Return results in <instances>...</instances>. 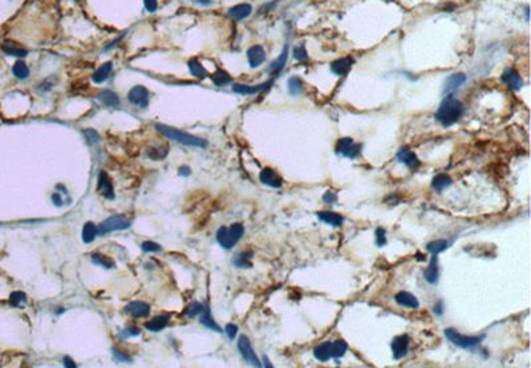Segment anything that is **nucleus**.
<instances>
[{"mask_svg":"<svg viewBox=\"0 0 531 368\" xmlns=\"http://www.w3.org/2000/svg\"><path fill=\"white\" fill-rule=\"evenodd\" d=\"M462 115H464V104L453 94H447L442 100L434 117L443 126H450L456 124L457 121H460Z\"/></svg>","mask_w":531,"mask_h":368,"instance_id":"f257e3e1","label":"nucleus"},{"mask_svg":"<svg viewBox=\"0 0 531 368\" xmlns=\"http://www.w3.org/2000/svg\"><path fill=\"white\" fill-rule=\"evenodd\" d=\"M52 202H53V204H55L56 206L63 205V200H61L60 194H57V193H53V194H52Z\"/></svg>","mask_w":531,"mask_h":368,"instance_id":"5fc2aeb1","label":"nucleus"},{"mask_svg":"<svg viewBox=\"0 0 531 368\" xmlns=\"http://www.w3.org/2000/svg\"><path fill=\"white\" fill-rule=\"evenodd\" d=\"M84 136L87 137V140L90 142V144H97L100 141V135L94 129H85Z\"/></svg>","mask_w":531,"mask_h":368,"instance_id":"49530a36","label":"nucleus"},{"mask_svg":"<svg viewBox=\"0 0 531 368\" xmlns=\"http://www.w3.org/2000/svg\"><path fill=\"white\" fill-rule=\"evenodd\" d=\"M112 352H113V358L116 359L117 362H121V363H131L132 362V356H129V355H126L125 352H122V351H120V349H117V348H112Z\"/></svg>","mask_w":531,"mask_h":368,"instance_id":"37998d69","label":"nucleus"},{"mask_svg":"<svg viewBox=\"0 0 531 368\" xmlns=\"http://www.w3.org/2000/svg\"><path fill=\"white\" fill-rule=\"evenodd\" d=\"M98 189L101 191L105 198L108 200H113L114 198V190H113V184L111 181V178L105 172H100L98 174Z\"/></svg>","mask_w":531,"mask_h":368,"instance_id":"2eb2a0df","label":"nucleus"},{"mask_svg":"<svg viewBox=\"0 0 531 368\" xmlns=\"http://www.w3.org/2000/svg\"><path fill=\"white\" fill-rule=\"evenodd\" d=\"M395 300L397 302V304H400L401 307L406 308H419L420 303L417 300L415 295H412L410 293H406V291H400V293L396 294L395 297Z\"/></svg>","mask_w":531,"mask_h":368,"instance_id":"6ab92c4d","label":"nucleus"},{"mask_svg":"<svg viewBox=\"0 0 531 368\" xmlns=\"http://www.w3.org/2000/svg\"><path fill=\"white\" fill-rule=\"evenodd\" d=\"M247 59L251 68H258L266 60V51L262 46H252L247 51Z\"/></svg>","mask_w":531,"mask_h":368,"instance_id":"9b49d317","label":"nucleus"},{"mask_svg":"<svg viewBox=\"0 0 531 368\" xmlns=\"http://www.w3.org/2000/svg\"><path fill=\"white\" fill-rule=\"evenodd\" d=\"M200 323L205 327L210 328V330L217 331V332H222L221 327L217 324V322L214 321V318L211 317V312H210L209 307H203V311L200 312Z\"/></svg>","mask_w":531,"mask_h":368,"instance_id":"c85d7f7f","label":"nucleus"},{"mask_svg":"<svg viewBox=\"0 0 531 368\" xmlns=\"http://www.w3.org/2000/svg\"><path fill=\"white\" fill-rule=\"evenodd\" d=\"M128 100L133 105H137L140 108H146L149 104V91L142 87V85H135L129 91L128 93Z\"/></svg>","mask_w":531,"mask_h":368,"instance_id":"6e6552de","label":"nucleus"},{"mask_svg":"<svg viewBox=\"0 0 531 368\" xmlns=\"http://www.w3.org/2000/svg\"><path fill=\"white\" fill-rule=\"evenodd\" d=\"M10 302L15 307H20V306L25 304L27 297H25V294L22 293V291H15V293H12L10 295Z\"/></svg>","mask_w":531,"mask_h":368,"instance_id":"ea45409f","label":"nucleus"},{"mask_svg":"<svg viewBox=\"0 0 531 368\" xmlns=\"http://www.w3.org/2000/svg\"><path fill=\"white\" fill-rule=\"evenodd\" d=\"M238 348H239V352L243 356V359L246 360L247 363L252 364L255 367H262L259 359L256 358L255 352L252 349V345L250 343V339L247 338L246 335H241L239 340H238Z\"/></svg>","mask_w":531,"mask_h":368,"instance_id":"0eeeda50","label":"nucleus"},{"mask_svg":"<svg viewBox=\"0 0 531 368\" xmlns=\"http://www.w3.org/2000/svg\"><path fill=\"white\" fill-rule=\"evenodd\" d=\"M224 331H226V334H227V336L230 338V339H234L238 334V326H235V324H233V323H228L227 326H226V328H224Z\"/></svg>","mask_w":531,"mask_h":368,"instance_id":"09e8293b","label":"nucleus"},{"mask_svg":"<svg viewBox=\"0 0 531 368\" xmlns=\"http://www.w3.org/2000/svg\"><path fill=\"white\" fill-rule=\"evenodd\" d=\"M63 362H64V366H66V367H68V368H69V367L70 368L77 367V364H76L75 362H73V360L69 358V356H64V360H63Z\"/></svg>","mask_w":531,"mask_h":368,"instance_id":"864d4df0","label":"nucleus"},{"mask_svg":"<svg viewBox=\"0 0 531 368\" xmlns=\"http://www.w3.org/2000/svg\"><path fill=\"white\" fill-rule=\"evenodd\" d=\"M132 226V222L124 215H113L104 221L103 224L97 228V234L105 235L112 231H118V230H126Z\"/></svg>","mask_w":531,"mask_h":368,"instance_id":"39448f33","label":"nucleus"},{"mask_svg":"<svg viewBox=\"0 0 531 368\" xmlns=\"http://www.w3.org/2000/svg\"><path fill=\"white\" fill-rule=\"evenodd\" d=\"M189 174H190V168H187V166L179 168V176H189Z\"/></svg>","mask_w":531,"mask_h":368,"instance_id":"6e6d98bb","label":"nucleus"},{"mask_svg":"<svg viewBox=\"0 0 531 368\" xmlns=\"http://www.w3.org/2000/svg\"><path fill=\"white\" fill-rule=\"evenodd\" d=\"M128 331H129V335H132V336L140 335V330H138V328H135V327H131Z\"/></svg>","mask_w":531,"mask_h":368,"instance_id":"4d7b16f0","label":"nucleus"},{"mask_svg":"<svg viewBox=\"0 0 531 368\" xmlns=\"http://www.w3.org/2000/svg\"><path fill=\"white\" fill-rule=\"evenodd\" d=\"M263 360H265V366H266V367H268V368L272 367V364H270V362H268V359L266 358V356H265V358H263Z\"/></svg>","mask_w":531,"mask_h":368,"instance_id":"bf43d9fd","label":"nucleus"},{"mask_svg":"<svg viewBox=\"0 0 531 368\" xmlns=\"http://www.w3.org/2000/svg\"><path fill=\"white\" fill-rule=\"evenodd\" d=\"M424 276L426 282L429 283H437L438 280V258L437 255L432 256V259L429 262V266L424 273Z\"/></svg>","mask_w":531,"mask_h":368,"instance_id":"b1692460","label":"nucleus"},{"mask_svg":"<svg viewBox=\"0 0 531 368\" xmlns=\"http://www.w3.org/2000/svg\"><path fill=\"white\" fill-rule=\"evenodd\" d=\"M141 247H142V250L146 253H155V252H161V250H162V247L159 246L158 243L150 242V241H146V242L142 243Z\"/></svg>","mask_w":531,"mask_h":368,"instance_id":"c03bdc74","label":"nucleus"},{"mask_svg":"<svg viewBox=\"0 0 531 368\" xmlns=\"http://www.w3.org/2000/svg\"><path fill=\"white\" fill-rule=\"evenodd\" d=\"M287 59H288V46H285L283 51L280 53V56L270 66L268 72H270L271 75H278V73H280L286 67V64H287Z\"/></svg>","mask_w":531,"mask_h":368,"instance_id":"5701e85b","label":"nucleus"},{"mask_svg":"<svg viewBox=\"0 0 531 368\" xmlns=\"http://www.w3.org/2000/svg\"><path fill=\"white\" fill-rule=\"evenodd\" d=\"M92 262L94 265L101 266L104 269H113L114 267V262L107 255H101V254H93L92 255Z\"/></svg>","mask_w":531,"mask_h":368,"instance_id":"e433bc0d","label":"nucleus"},{"mask_svg":"<svg viewBox=\"0 0 531 368\" xmlns=\"http://www.w3.org/2000/svg\"><path fill=\"white\" fill-rule=\"evenodd\" d=\"M250 259H251V253H242L234 259V265L237 267H251Z\"/></svg>","mask_w":531,"mask_h":368,"instance_id":"58836bf2","label":"nucleus"},{"mask_svg":"<svg viewBox=\"0 0 531 368\" xmlns=\"http://www.w3.org/2000/svg\"><path fill=\"white\" fill-rule=\"evenodd\" d=\"M447 241L446 239H436V241H432L426 245V250H428L430 254L433 255H437L440 253L445 252L447 249Z\"/></svg>","mask_w":531,"mask_h":368,"instance_id":"c9c22d12","label":"nucleus"},{"mask_svg":"<svg viewBox=\"0 0 531 368\" xmlns=\"http://www.w3.org/2000/svg\"><path fill=\"white\" fill-rule=\"evenodd\" d=\"M97 97L104 105H107L109 108H117L120 105V98L112 91H103Z\"/></svg>","mask_w":531,"mask_h":368,"instance_id":"cd10ccee","label":"nucleus"},{"mask_svg":"<svg viewBox=\"0 0 531 368\" xmlns=\"http://www.w3.org/2000/svg\"><path fill=\"white\" fill-rule=\"evenodd\" d=\"M259 178H261V181L265 184V185H267V186H271V187H280L282 186V184H283V181H282V178L276 174L272 169L270 168H266L263 169L261 172V174H259Z\"/></svg>","mask_w":531,"mask_h":368,"instance_id":"a211bd4d","label":"nucleus"},{"mask_svg":"<svg viewBox=\"0 0 531 368\" xmlns=\"http://www.w3.org/2000/svg\"><path fill=\"white\" fill-rule=\"evenodd\" d=\"M323 200H324V202H327V204H333V202L337 200V197H336L335 193H331V191H328V193H326V194H324Z\"/></svg>","mask_w":531,"mask_h":368,"instance_id":"3c124183","label":"nucleus"},{"mask_svg":"<svg viewBox=\"0 0 531 368\" xmlns=\"http://www.w3.org/2000/svg\"><path fill=\"white\" fill-rule=\"evenodd\" d=\"M452 185V178L446 176V174H437L436 177L433 178L432 181V186L436 191L441 193L442 190H445L446 187H449Z\"/></svg>","mask_w":531,"mask_h":368,"instance_id":"7c9ffc66","label":"nucleus"},{"mask_svg":"<svg viewBox=\"0 0 531 368\" xmlns=\"http://www.w3.org/2000/svg\"><path fill=\"white\" fill-rule=\"evenodd\" d=\"M360 152H361V145L356 144L350 137L340 138L336 144V153L341 154L344 157H348V159L359 157Z\"/></svg>","mask_w":531,"mask_h":368,"instance_id":"423d86ee","label":"nucleus"},{"mask_svg":"<svg viewBox=\"0 0 531 368\" xmlns=\"http://www.w3.org/2000/svg\"><path fill=\"white\" fill-rule=\"evenodd\" d=\"M408 348H409V336L406 334L396 336L392 340V352L396 360L404 358L408 354Z\"/></svg>","mask_w":531,"mask_h":368,"instance_id":"1a4fd4ad","label":"nucleus"},{"mask_svg":"<svg viewBox=\"0 0 531 368\" xmlns=\"http://www.w3.org/2000/svg\"><path fill=\"white\" fill-rule=\"evenodd\" d=\"M12 73L16 79L25 80L29 77V68L24 61L18 60L12 67Z\"/></svg>","mask_w":531,"mask_h":368,"instance_id":"2f4dec72","label":"nucleus"},{"mask_svg":"<svg viewBox=\"0 0 531 368\" xmlns=\"http://www.w3.org/2000/svg\"><path fill=\"white\" fill-rule=\"evenodd\" d=\"M303 91V84L302 80L299 77H291L288 80V92L291 96H299Z\"/></svg>","mask_w":531,"mask_h":368,"instance_id":"4c0bfd02","label":"nucleus"},{"mask_svg":"<svg viewBox=\"0 0 531 368\" xmlns=\"http://www.w3.org/2000/svg\"><path fill=\"white\" fill-rule=\"evenodd\" d=\"M317 218L323 221V222H326V224L331 225V226H335V228L340 226L343 224V221H344V218L340 214L335 213V211H319Z\"/></svg>","mask_w":531,"mask_h":368,"instance_id":"393cba45","label":"nucleus"},{"mask_svg":"<svg viewBox=\"0 0 531 368\" xmlns=\"http://www.w3.org/2000/svg\"><path fill=\"white\" fill-rule=\"evenodd\" d=\"M294 57L298 61H302V63H303V61L308 60L307 51H306V47H304L303 44H300V46H296V47L294 48Z\"/></svg>","mask_w":531,"mask_h":368,"instance_id":"79ce46f5","label":"nucleus"},{"mask_svg":"<svg viewBox=\"0 0 531 368\" xmlns=\"http://www.w3.org/2000/svg\"><path fill=\"white\" fill-rule=\"evenodd\" d=\"M445 336L452 342L453 345L461 348H473L475 345H478L484 340L485 335L480 336H467L462 335L454 328H446L445 330Z\"/></svg>","mask_w":531,"mask_h":368,"instance_id":"20e7f679","label":"nucleus"},{"mask_svg":"<svg viewBox=\"0 0 531 368\" xmlns=\"http://www.w3.org/2000/svg\"><path fill=\"white\" fill-rule=\"evenodd\" d=\"M271 84H272V80H270V81H267V83H263V84H259V85L234 84L233 91L238 94H243V96H251V94L261 93L262 91H265V89L268 88Z\"/></svg>","mask_w":531,"mask_h":368,"instance_id":"9d476101","label":"nucleus"},{"mask_svg":"<svg viewBox=\"0 0 531 368\" xmlns=\"http://www.w3.org/2000/svg\"><path fill=\"white\" fill-rule=\"evenodd\" d=\"M113 69V64L111 61H108L105 64H103L101 67H98L97 69L94 70L93 76H92V80H93L96 84H101L104 81H107L108 77L111 76Z\"/></svg>","mask_w":531,"mask_h":368,"instance_id":"412c9836","label":"nucleus"},{"mask_svg":"<svg viewBox=\"0 0 531 368\" xmlns=\"http://www.w3.org/2000/svg\"><path fill=\"white\" fill-rule=\"evenodd\" d=\"M96 237H97V226L93 222H87L83 228V234H81L83 241L85 243H90L93 242Z\"/></svg>","mask_w":531,"mask_h":368,"instance_id":"473e14b6","label":"nucleus"},{"mask_svg":"<svg viewBox=\"0 0 531 368\" xmlns=\"http://www.w3.org/2000/svg\"><path fill=\"white\" fill-rule=\"evenodd\" d=\"M502 81L514 91H519L523 87V81L517 70L512 68H508L502 73Z\"/></svg>","mask_w":531,"mask_h":368,"instance_id":"f8f14e48","label":"nucleus"},{"mask_svg":"<svg viewBox=\"0 0 531 368\" xmlns=\"http://www.w3.org/2000/svg\"><path fill=\"white\" fill-rule=\"evenodd\" d=\"M197 3H199V4L202 5H207V4H211L213 3V0H196Z\"/></svg>","mask_w":531,"mask_h":368,"instance_id":"13d9d810","label":"nucleus"},{"mask_svg":"<svg viewBox=\"0 0 531 368\" xmlns=\"http://www.w3.org/2000/svg\"><path fill=\"white\" fill-rule=\"evenodd\" d=\"M187 66H189V69H190L191 75L194 76V77H197V79L203 80L209 76V73H207V70H206L205 67L202 66V63L197 60V59H191V60L189 61V64H187Z\"/></svg>","mask_w":531,"mask_h":368,"instance_id":"bb28decb","label":"nucleus"},{"mask_svg":"<svg viewBox=\"0 0 531 368\" xmlns=\"http://www.w3.org/2000/svg\"><path fill=\"white\" fill-rule=\"evenodd\" d=\"M1 49H3V52H4L5 55H8V56H14V57H20V59H22V57H25L27 55H28V51H27L25 48L20 47V46H18V44H15V43H11V42L3 43Z\"/></svg>","mask_w":531,"mask_h":368,"instance_id":"4be33fe9","label":"nucleus"},{"mask_svg":"<svg viewBox=\"0 0 531 368\" xmlns=\"http://www.w3.org/2000/svg\"><path fill=\"white\" fill-rule=\"evenodd\" d=\"M155 129L162 133L163 136H166L168 138L173 141H177L182 145H187V146H196V148H205L207 142L205 140H202L199 137H196V136L190 135V133H186V132L179 131L177 128H173V126L162 125V124H157L155 125Z\"/></svg>","mask_w":531,"mask_h":368,"instance_id":"f03ea898","label":"nucleus"},{"mask_svg":"<svg viewBox=\"0 0 531 368\" xmlns=\"http://www.w3.org/2000/svg\"><path fill=\"white\" fill-rule=\"evenodd\" d=\"M466 81V76L464 73H454L450 75L443 83V93L450 94L453 91H456Z\"/></svg>","mask_w":531,"mask_h":368,"instance_id":"dca6fc26","label":"nucleus"},{"mask_svg":"<svg viewBox=\"0 0 531 368\" xmlns=\"http://www.w3.org/2000/svg\"><path fill=\"white\" fill-rule=\"evenodd\" d=\"M331 342H324L322 345H319L316 348L313 349V355L317 360L320 362H328L331 359Z\"/></svg>","mask_w":531,"mask_h":368,"instance_id":"c756f323","label":"nucleus"},{"mask_svg":"<svg viewBox=\"0 0 531 368\" xmlns=\"http://www.w3.org/2000/svg\"><path fill=\"white\" fill-rule=\"evenodd\" d=\"M126 314H129L132 318H145L150 314V307L145 302H132L125 307Z\"/></svg>","mask_w":531,"mask_h":368,"instance_id":"ddd939ff","label":"nucleus"},{"mask_svg":"<svg viewBox=\"0 0 531 368\" xmlns=\"http://www.w3.org/2000/svg\"><path fill=\"white\" fill-rule=\"evenodd\" d=\"M433 311L436 315H442L443 314V304L442 302H437L436 304H434V307H433Z\"/></svg>","mask_w":531,"mask_h":368,"instance_id":"603ef678","label":"nucleus"},{"mask_svg":"<svg viewBox=\"0 0 531 368\" xmlns=\"http://www.w3.org/2000/svg\"><path fill=\"white\" fill-rule=\"evenodd\" d=\"M168 323L169 315H159V317L153 318L152 321L146 322V323H145V328L152 331V332H158V331L163 330L165 327L168 326Z\"/></svg>","mask_w":531,"mask_h":368,"instance_id":"a878e982","label":"nucleus"},{"mask_svg":"<svg viewBox=\"0 0 531 368\" xmlns=\"http://www.w3.org/2000/svg\"><path fill=\"white\" fill-rule=\"evenodd\" d=\"M210 77H211L213 83H214L217 87H224V85L230 84V83L233 81L231 76L228 75L227 72H226V70H223V69L217 70L214 75H211Z\"/></svg>","mask_w":531,"mask_h":368,"instance_id":"f704fd0d","label":"nucleus"},{"mask_svg":"<svg viewBox=\"0 0 531 368\" xmlns=\"http://www.w3.org/2000/svg\"><path fill=\"white\" fill-rule=\"evenodd\" d=\"M252 12V7L247 3H242V4H237L231 7L228 10V16L231 19L237 20V22H241V20L248 18Z\"/></svg>","mask_w":531,"mask_h":368,"instance_id":"f3484780","label":"nucleus"},{"mask_svg":"<svg viewBox=\"0 0 531 368\" xmlns=\"http://www.w3.org/2000/svg\"><path fill=\"white\" fill-rule=\"evenodd\" d=\"M331 358L339 359L341 356H344V354L348 349V345L345 343L344 340H335V342H331Z\"/></svg>","mask_w":531,"mask_h":368,"instance_id":"72a5a7b5","label":"nucleus"},{"mask_svg":"<svg viewBox=\"0 0 531 368\" xmlns=\"http://www.w3.org/2000/svg\"><path fill=\"white\" fill-rule=\"evenodd\" d=\"M354 60L352 57H341L331 63V70L337 76H345L354 66Z\"/></svg>","mask_w":531,"mask_h":368,"instance_id":"4468645a","label":"nucleus"},{"mask_svg":"<svg viewBox=\"0 0 531 368\" xmlns=\"http://www.w3.org/2000/svg\"><path fill=\"white\" fill-rule=\"evenodd\" d=\"M145 8L149 11V12H155V10L158 8V1L157 0H144Z\"/></svg>","mask_w":531,"mask_h":368,"instance_id":"8fccbe9b","label":"nucleus"},{"mask_svg":"<svg viewBox=\"0 0 531 368\" xmlns=\"http://www.w3.org/2000/svg\"><path fill=\"white\" fill-rule=\"evenodd\" d=\"M202 311H203V306L198 302H193L190 306H189V308H187L186 314L189 318H196L198 317Z\"/></svg>","mask_w":531,"mask_h":368,"instance_id":"a19ab883","label":"nucleus"},{"mask_svg":"<svg viewBox=\"0 0 531 368\" xmlns=\"http://www.w3.org/2000/svg\"><path fill=\"white\" fill-rule=\"evenodd\" d=\"M397 159H398L400 162L405 163L406 166L410 169L417 168L420 165V160L417 159V156H416L412 150L408 149V148H402V149L398 152V154H397Z\"/></svg>","mask_w":531,"mask_h":368,"instance_id":"aec40b11","label":"nucleus"},{"mask_svg":"<svg viewBox=\"0 0 531 368\" xmlns=\"http://www.w3.org/2000/svg\"><path fill=\"white\" fill-rule=\"evenodd\" d=\"M163 148H165V146H163ZM163 148H162V149H163ZM159 150H161V149H158V148H155V149H149V150H148V156H149L152 160L163 159V157H165V156H166L168 153H162V152L159 153Z\"/></svg>","mask_w":531,"mask_h":368,"instance_id":"de8ad7c7","label":"nucleus"},{"mask_svg":"<svg viewBox=\"0 0 531 368\" xmlns=\"http://www.w3.org/2000/svg\"><path fill=\"white\" fill-rule=\"evenodd\" d=\"M376 245L377 246H385L387 245V235H385V229L377 228L376 230Z\"/></svg>","mask_w":531,"mask_h":368,"instance_id":"a18cd8bd","label":"nucleus"},{"mask_svg":"<svg viewBox=\"0 0 531 368\" xmlns=\"http://www.w3.org/2000/svg\"><path fill=\"white\" fill-rule=\"evenodd\" d=\"M244 233V228L241 224H234L230 228L222 226L217 231V241L223 249H233Z\"/></svg>","mask_w":531,"mask_h":368,"instance_id":"7ed1b4c3","label":"nucleus"}]
</instances>
